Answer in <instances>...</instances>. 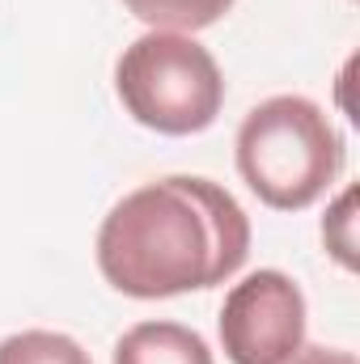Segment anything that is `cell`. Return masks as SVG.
<instances>
[{
	"label": "cell",
	"instance_id": "obj_1",
	"mask_svg": "<svg viewBox=\"0 0 360 364\" xmlns=\"http://www.w3.org/2000/svg\"><path fill=\"white\" fill-rule=\"evenodd\" d=\"M250 220L212 178H157L123 195L97 229V267L136 301L216 288L242 272Z\"/></svg>",
	"mask_w": 360,
	"mask_h": 364
},
{
	"label": "cell",
	"instance_id": "obj_2",
	"mask_svg": "<svg viewBox=\"0 0 360 364\" xmlns=\"http://www.w3.org/2000/svg\"><path fill=\"white\" fill-rule=\"evenodd\" d=\"M344 161L339 127L301 93L259 102L238 127V174L275 212H301L322 199L344 174Z\"/></svg>",
	"mask_w": 360,
	"mask_h": 364
},
{
	"label": "cell",
	"instance_id": "obj_3",
	"mask_svg": "<svg viewBox=\"0 0 360 364\" xmlns=\"http://www.w3.org/2000/svg\"><path fill=\"white\" fill-rule=\"evenodd\" d=\"M115 90L140 127L162 136H195L225 106V77L212 51L174 30L140 34L115 64Z\"/></svg>",
	"mask_w": 360,
	"mask_h": 364
},
{
	"label": "cell",
	"instance_id": "obj_4",
	"mask_svg": "<svg viewBox=\"0 0 360 364\" xmlns=\"http://www.w3.org/2000/svg\"><path fill=\"white\" fill-rule=\"evenodd\" d=\"M221 348L233 364H284L305 348V292L284 272H250L221 305Z\"/></svg>",
	"mask_w": 360,
	"mask_h": 364
},
{
	"label": "cell",
	"instance_id": "obj_5",
	"mask_svg": "<svg viewBox=\"0 0 360 364\" xmlns=\"http://www.w3.org/2000/svg\"><path fill=\"white\" fill-rule=\"evenodd\" d=\"M115 364H216L203 335L179 322H136L115 343Z\"/></svg>",
	"mask_w": 360,
	"mask_h": 364
},
{
	"label": "cell",
	"instance_id": "obj_6",
	"mask_svg": "<svg viewBox=\"0 0 360 364\" xmlns=\"http://www.w3.org/2000/svg\"><path fill=\"white\" fill-rule=\"evenodd\" d=\"M123 4L149 30H174V34L208 30L233 9V0H123Z\"/></svg>",
	"mask_w": 360,
	"mask_h": 364
},
{
	"label": "cell",
	"instance_id": "obj_7",
	"mask_svg": "<svg viewBox=\"0 0 360 364\" xmlns=\"http://www.w3.org/2000/svg\"><path fill=\"white\" fill-rule=\"evenodd\" d=\"M0 364H93L90 352L60 331H17L0 339Z\"/></svg>",
	"mask_w": 360,
	"mask_h": 364
},
{
	"label": "cell",
	"instance_id": "obj_8",
	"mask_svg": "<svg viewBox=\"0 0 360 364\" xmlns=\"http://www.w3.org/2000/svg\"><path fill=\"white\" fill-rule=\"evenodd\" d=\"M352 208H356V191L348 186L339 199H335V208L327 212V220H322V237H327V250L352 272L356 267V237H352V225H356V216H352Z\"/></svg>",
	"mask_w": 360,
	"mask_h": 364
},
{
	"label": "cell",
	"instance_id": "obj_9",
	"mask_svg": "<svg viewBox=\"0 0 360 364\" xmlns=\"http://www.w3.org/2000/svg\"><path fill=\"white\" fill-rule=\"evenodd\" d=\"M284 364H356V356L344 352V348H301L297 356H288Z\"/></svg>",
	"mask_w": 360,
	"mask_h": 364
}]
</instances>
